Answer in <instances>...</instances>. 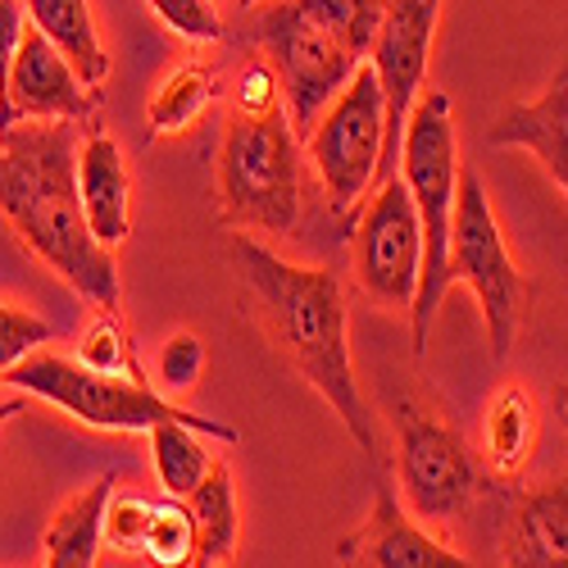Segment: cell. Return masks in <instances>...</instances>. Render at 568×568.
<instances>
[{"mask_svg": "<svg viewBox=\"0 0 568 568\" xmlns=\"http://www.w3.org/2000/svg\"><path fill=\"white\" fill-rule=\"evenodd\" d=\"M0 219L91 310H119L114 251L91 232L78 196V123L14 119L0 128Z\"/></svg>", "mask_w": 568, "mask_h": 568, "instance_id": "6da1fadb", "label": "cell"}, {"mask_svg": "<svg viewBox=\"0 0 568 568\" xmlns=\"http://www.w3.org/2000/svg\"><path fill=\"white\" fill-rule=\"evenodd\" d=\"M227 255H232L236 277H242V292L251 301L255 323L264 327V337L323 396V405L342 418V428L351 433L359 455L377 468L383 450H377V433H373V418L364 409L359 377L351 364L346 292L337 273L282 260L246 232L232 236Z\"/></svg>", "mask_w": 568, "mask_h": 568, "instance_id": "7a4b0ae2", "label": "cell"}, {"mask_svg": "<svg viewBox=\"0 0 568 568\" xmlns=\"http://www.w3.org/2000/svg\"><path fill=\"white\" fill-rule=\"evenodd\" d=\"M414 196L418 227H423V273L409 305V333L414 355L428 351L437 310L450 292L446 282V246H450V210H455V182H459V155H455V114L450 97L437 87H423L405 123L400 141V169H396Z\"/></svg>", "mask_w": 568, "mask_h": 568, "instance_id": "3957f363", "label": "cell"}, {"mask_svg": "<svg viewBox=\"0 0 568 568\" xmlns=\"http://www.w3.org/2000/svg\"><path fill=\"white\" fill-rule=\"evenodd\" d=\"M219 219L227 227L287 236L301 219V136L287 105L227 114L219 141Z\"/></svg>", "mask_w": 568, "mask_h": 568, "instance_id": "277c9868", "label": "cell"}, {"mask_svg": "<svg viewBox=\"0 0 568 568\" xmlns=\"http://www.w3.org/2000/svg\"><path fill=\"white\" fill-rule=\"evenodd\" d=\"M0 383L23 392V396H37L45 405H55L69 418L87 423V428H101V433H146V428H155V423H164V418H178V423H186V428L205 433L210 442L236 446V428L173 405L151 383H141V377L82 368L78 359L51 355L45 346L32 351L28 359H19L10 373H0Z\"/></svg>", "mask_w": 568, "mask_h": 568, "instance_id": "5b68a950", "label": "cell"}, {"mask_svg": "<svg viewBox=\"0 0 568 568\" xmlns=\"http://www.w3.org/2000/svg\"><path fill=\"white\" fill-rule=\"evenodd\" d=\"M446 282H464L478 296L491 355L509 359V346L518 337V318H524L528 282L524 268L514 264L505 232L496 223V210L487 201L483 178L464 169L455 182V210H450V246H446Z\"/></svg>", "mask_w": 568, "mask_h": 568, "instance_id": "8992f818", "label": "cell"}, {"mask_svg": "<svg viewBox=\"0 0 568 568\" xmlns=\"http://www.w3.org/2000/svg\"><path fill=\"white\" fill-rule=\"evenodd\" d=\"M383 146H387V101L373 64H359L351 82L333 97V105L310 128V160L327 192V205L337 214L355 210L377 186Z\"/></svg>", "mask_w": 568, "mask_h": 568, "instance_id": "52a82bcc", "label": "cell"}, {"mask_svg": "<svg viewBox=\"0 0 568 568\" xmlns=\"http://www.w3.org/2000/svg\"><path fill=\"white\" fill-rule=\"evenodd\" d=\"M396 473L400 496L418 524H450L483 491V468L468 442L433 409L400 400L396 409Z\"/></svg>", "mask_w": 568, "mask_h": 568, "instance_id": "ba28073f", "label": "cell"}, {"mask_svg": "<svg viewBox=\"0 0 568 568\" xmlns=\"http://www.w3.org/2000/svg\"><path fill=\"white\" fill-rule=\"evenodd\" d=\"M255 37L264 45V60L277 73L282 105L296 128V136H310L318 114L333 105V97L351 82V73L364 64L346 45H337L314 19L301 14L296 0H277L255 23Z\"/></svg>", "mask_w": 568, "mask_h": 568, "instance_id": "9c48e42d", "label": "cell"}, {"mask_svg": "<svg viewBox=\"0 0 568 568\" xmlns=\"http://www.w3.org/2000/svg\"><path fill=\"white\" fill-rule=\"evenodd\" d=\"M351 251H355L359 292L373 296L377 305L409 314L418 273H423V227H418V210L400 173L377 182L373 201L355 219Z\"/></svg>", "mask_w": 568, "mask_h": 568, "instance_id": "30bf717a", "label": "cell"}, {"mask_svg": "<svg viewBox=\"0 0 568 568\" xmlns=\"http://www.w3.org/2000/svg\"><path fill=\"white\" fill-rule=\"evenodd\" d=\"M437 23H442V0H392L383 14V28H377V37L368 45L377 87H383V101H387V146H383L377 182H387L400 169L405 123H409V110L423 91V78H428Z\"/></svg>", "mask_w": 568, "mask_h": 568, "instance_id": "8fae6325", "label": "cell"}, {"mask_svg": "<svg viewBox=\"0 0 568 568\" xmlns=\"http://www.w3.org/2000/svg\"><path fill=\"white\" fill-rule=\"evenodd\" d=\"M105 91L78 82L69 60L45 41L32 23L10 64V123L14 119H64V123H97Z\"/></svg>", "mask_w": 568, "mask_h": 568, "instance_id": "7c38bea8", "label": "cell"}, {"mask_svg": "<svg viewBox=\"0 0 568 568\" xmlns=\"http://www.w3.org/2000/svg\"><path fill=\"white\" fill-rule=\"evenodd\" d=\"M337 564L346 568H468L459 550H450L442 537L423 532L414 524V514L400 509L387 483H377L373 514L364 518V528L337 546Z\"/></svg>", "mask_w": 568, "mask_h": 568, "instance_id": "4fadbf2b", "label": "cell"}, {"mask_svg": "<svg viewBox=\"0 0 568 568\" xmlns=\"http://www.w3.org/2000/svg\"><path fill=\"white\" fill-rule=\"evenodd\" d=\"M78 196H82V214H87L91 232H97L110 251L123 246L132 232V214H128L132 178H128L119 141L110 132H101L97 123L78 141Z\"/></svg>", "mask_w": 568, "mask_h": 568, "instance_id": "5bb4252c", "label": "cell"}, {"mask_svg": "<svg viewBox=\"0 0 568 568\" xmlns=\"http://www.w3.org/2000/svg\"><path fill=\"white\" fill-rule=\"evenodd\" d=\"M487 141L491 146H518L537 155L546 178L568 196V69H559V78L546 87V97L509 105L491 123Z\"/></svg>", "mask_w": 568, "mask_h": 568, "instance_id": "9a60e30c", "label": "cell"}, {"mask_svg": "<svg viewBox=\"0 0 568 568\" xmlns=\"http://www.w3.org/2000/svg\"><path fill=\"white\" fill-rule=\"evenodd\" d=\"M505 564L568 568V478L518 491L505 532Z\"/></svg>", "mask_w": 568, "mask_h": 568, "instance_id": "2e32d148", "label": "cell"}, {"mask_svg": "<svg viewBox=\"0 0 568 568\" xmlns=\"http://www.w3.org/2000/svg\"><path fill=\"white\" fill-rule=\"evenodd\" d=\"M23 6H28V23L69 60L78 82L101 91L110 78V51L97 32L87 0H23Z\"/></svg>", "mask_w": 568, "mask_h": 568, "instance_id": "e0dca14e", "label": "cell"}, {"mask_svg": "<svg viewBox=\"0 0 568 568\" xmlns=\"http://www.w3.org/2000/svg\"><path fill=\"white\" fill-rule=\"evenodd\" d=\"M114 487H119V473H101L82 496H73L55 524L45 528V541H41V564L51 568H91L101 564V546H105V509L114 500Z\"/></svg>", "mask_w": 568, "mask_h": 568, "instance_id": "ac0fdd59", "label": "cell"}, {"mask_svg": "<svg viewBox=\"0 0 568 568\" xmlns=\"http://www.w3.org/2000/svg\"><path fill=\"white\" fill-rule=\"evenodd\" d=\"M196 524V568H214L227 564L236 555V532H242V509H236V487L223 459L210 464V473L201 478V487L186 496Z\"/></svg>", "mask_w": 568, "mask_h": 568, "instance_id": "d6986e66", "label": "cell"}, {"mask_svg": "<svg viewBox=\"0 0 568 568\" xmlns=\"http://www.w3.org/2000/svg\"><path fill=\"white\" fill-rule=\"evenodd\" d=\"M537 442V405L524 387H500L483 418V446L496 473H518Z\"/></svg>", "mask_w": 568, "mask_h": 568, "instance_id": "ffe728a7", "label": "cell"}, {"mask_svg": "<svg viewBox=\"0 0 568 568\" xmlns=\"http://www.w3.org/2000/svg\"><path fill=\"white\" fill-rule=\"evenodd\" d=\"M219 97V82H214V69L210 64H182L173 69L160 87H155V97L146 105V119H151V141L155 136H169V132H186V128H196L201 114L214 105Z\"/></svg>", "mask_w": 568, "mask_h": 568, "instance_id": "44dd1931", "label": "cell"}, {"mask_svg": "<svg viewBox=\"0 0 568 568\" xmlns=\"http://www.w3.org/2000/svg\"><path fill=\"white\" fill-rule=\"evenodd\" d=\"M146 437H151V464H155L160 487L169 496L186 500V496L201 487L210 464H214L210 459V446L201 442L205 433L186 428V423H178V418H164V423H155V428H146Z\"/></svg>", "mask_w": 568, "mask_h": 568, "instance_id": "7402d4cb", "label": "cell"}, {"mask_svg": "<svg viewBox=\"0 0 568 568\" xmlns=\"http://www.w3.org/2000/svg\"><path fill=\"white\" fill-rule=\"evenodd\" d=\"M296 6L337 45H346L355 60H364L377 28H383V14H387L392 0H296Z\"/></svg>", "mask_w": 568, "mask_h": 568, "instance_id": "603a6c76", "label": "cell"}, {"mask_svg": "<svg viewBox=\"0 0 568 568\" xmlns=\"http://www.w3.org/2000/svg\"><path fill=\"white\" fill-rule=\"evenodd\" d=\"M73 359H78L82 368L123 373V377H141V383H146V373H141V364H136V355H132V337H128L119 310H97V318H91V327L82 333Z\"/></svg>", "mask_w": 568, "mask_h": 568, "instance_id": "cb8c5ba5", "label": "cell"}, {"mask_svg": "<svg viewBox=\"0 0 568 568\" xmlns=\"http://www.w3.org/2000/svg\"><path fill=\"white\" fill-rule=\"evenodd\" d=\"M141 555H146L151 564H160V568L196 564V524H192V509H186V500L178 505V496H173L169 505H155L146 541H141Z\"/></svg>", "mask_w": 568, "mask_h": 568, "instance_id": "d4e9b609", "label": "cell"}, {"mask_svg": "<svg viewBox=\"0 0 568 568\" xmlns=\"http://www.w3.org/2000/svg\"><path fill=\"white\" fill-rule=\"evenodd\" d=\"M146 6L173 37L192 41V45H219L227 37L214 0H146Z\"/></svg>", "mask_w": 568, "mask_h": 568, "instance_id": "484cf974", "label": "cell"}, {"mask_svg": "<svg viewBox=\"0 0 568 568\" xmlns=\"http://www.w3.org/2000/svg\"><path fill=\"white\" fill-rule=\"evenodd\" d=\"M51 337H55V327L45 318H37V314H28L10 301H0V373H10L19 359L41 351Z\"/></svg>", "mask_w": 568, "mask_h": 568, "instance_id": "4316f807", "label": "cell"}, {"mask_svg": "<svg viewBox=\"0 0 568 568\" xmlns=\"http://www.w3.org/2000/svg\"><path fill=\"white\" fill-rule=\"evenodd\" d=\"M201 373H205V342H201L196 333H173V337L160 346V355H155L160 387L186 392V387L201 383Z\"/></svg>", "mask_w": 568, "mask_h": 568, "instance_id": "83f0119b", "label": "cell"}, {"mask_svg": "<svg viewBox=\"0 0 568 568\" xmlns=\"http://www.w3.org/2000/svg\"><path fill=\"white\" fill-rule=\"evenodd\" d=\"M155 505L141 496H114L105 509V546L119 555H141V541H146Z\"/></svg>", "mask_w": 568, "mask_h": 568, "instance_id": "f1b7e54d", "label": "cell"}, {"mask_svg": "<svg viewBox=\"0 0 568 568\" xmlns=\"http://www.w3.org/2000/svg\"><path fill=\"white\" fill-rule=\"evenodd\" d=\"M282 105V87H277V73L264 55L246 60L242 73H236V87H232V110L236 114H264V110H277Z\"/></svg>", "mask_w": 568, "mask_h": 568, "instance_id": "f546056e", "label": "cell"}, {"mask_svg": "<svg viewBox=\"0 0 568 568\" xmlns=\"http://www.w3.org/2000/svg\"><path fill=\"white\" fill-rule=\"evenodd\" d=\"M28 32V6L23 0H0V128H10V64Z\"/></svg>", "mask_w": 568, "mask_h": 568, "instance_id": "4dcf8cb0", "label": "cell"}, {"mask_svg": "<svg viewBox=\"0 0 568 568\" xmlns=\"http://www.w3.org/2000/svg\"><path fill=\"white\" fill-rule=\"evenodd\" d=\"M23 409V396H10V400H0V428H6V423L14 418Z\"/></svg>", "mask_w": 568, "mask_h": 568, "instance_id": "1f68e13d", "label": "cell"}, {"mask_svg": "<svg viewBox=\"0 0 568 568\" xmlns=\"http://www.w3.org/2000/svg\"><path fill=\"white\" fill-rule=\"evenodd\" d=\"M555 400H559V414L568 418V387H559V392H555Z\"/></svg>", "mask_w": 568, "mask_h": 568, "instance_id": "d6a6232c", "label": "cell"}, {"mask_svg": "<svg viewBox=\"0 0 568 568\" xmlns=\"http://www.w3.org/2000/svg\"><path fill=\"white\" fill-rule=\"evenodd\" d=\"M255 6H264V0H236V10H255Z\"/></svg>", "mask_w": 568, "mask_h": 568, "instance_id": "836d02e7", "label": "cell"}]
</instances>
